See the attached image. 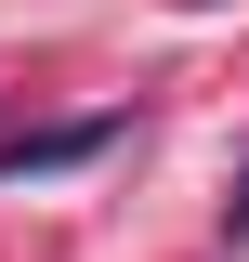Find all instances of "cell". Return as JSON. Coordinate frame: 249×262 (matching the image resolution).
Returning <instances> with one entry per match:
<instances>
[{"label":"cell","mask_w":249,"mask_h":262,"mask_svg":"<svg viewBox=\"0 0 249 262\" xmlns=\"http://www.w3.org/2000/svg\"><path fill=\"white\" fill-rule=\"evenodd\" d=\"M131 118H66V131H13L0 144V184H53V170H92L105 144H118Z\"/></svg>","instance_id":"6da1fadb"},{"label":"cell","mask_w":249,"mask_h":262,"mask_svg":"<svg viewBox=\"0 0 249 262\" xmlns=\"http://www.w3.org/2000/svg\"><path fill=\"white\" fill-rule=\"evenodd\" d=\"M223 236H249V184H236V196H223Z\"/></svg>","instance_id":"7a4b0ae2"},{"label":"cell","mask_w":249,"mask_h":262,"mask_svg":"<svg viewBox=\"0 0 249 262\" xmlns=\"http://www.w3.org/2000/svg\"><path fill=\"white\" fill-rule=\"evenodd\" d=\"M171 13H210V0H171Z\"/></svg>","instance_id":"3957f363"}]
</instances>
